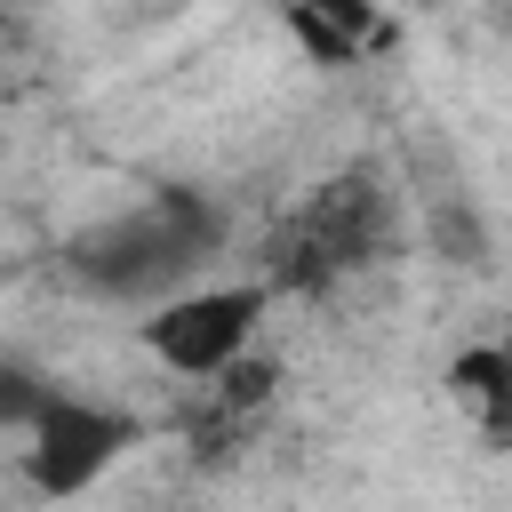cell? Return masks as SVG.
Listing matches in <instances>:
<instances>
[{"mask_svg":"<svg viewBox=\"0 0 512 512\" xmlns=\"http://www.w3.org/2000/svg\"><path fill=\"white\" fill-rule=\"evenodd\" d=\"M224 248V208L208 192H152L64 248V272L104 304H168Z\"/></svg>","mask_w":512,"mask_h":512,"instance_id":"6da1fadb","label":"cell"},{"mask_svg":"<svg viewBox=\"0 0 512 512\" xmlns=\"http://www.w3.org/2000/svg\"><path fill=\"white\" fill-rule=\"evenodd\" d=\"M400 248V200L376 168H344L328 184H312L264 240V288L288 296H328L352 272L384 264Z\"/></svg>","mask_w":512,"mask_h":512,"instance_id":"7a4b0ae2","label":"cell"},{"mask_svg":"<svg viewBox=\"0 0 512 512\" xmlns=\"http://www.w3.org/2000/svg\"><path fill=\"white\" fill-rule=\"evenodd\" d=\"M264 304H272V288H264V280H232V288H184V296L152 304V320H144V352H152L168 376L216 384L232 360H248Z\"/></svg>","mask_w":512,"mask_h":512,"instance_id":"3957f363","label":"cell"},{"mask_svg":"<svg viewBox=\"0 0 512 512\" xmlns=\"http://www.w3.org/2000/svg\"><path fill=\"white\" fill-rule=\"evenodd\" d=\"M128 448H144V424H136L128 408H104V400L64 392V384L40 400V416H32V432H24V464H32V488H40V496H80V488H96Z\"/></svg>","mask_w":512,"mask_h":512,"instance_id":"277c9868","label":"cell"},{"mask_svg":"<svg viewBox=\"0 0 512 512\" xmlns=\"http://www.w3.org/2000/svg\"><path fill=\"white\" fill-rule=\"evenodd\" d=\"M448 392L480 416V432H488V440H512V368H504V352H496V344H472V352L448 368Z\"/></svg>","mask_w":512,"mask_h":512,"instance_id":"5b68a950","label":"cell"},{"mask_svg":"<svg viewBox=\"0 0 512 512\" xmlns=\"http://www.w3.org/2000/svg\"><path fill=\"white\" fill-rule=\"evenodd\" d=\"M288 16H312V24H328V32H344L352 48H376L392 24H384V8L376 0H280Z\"/></svg>","mask_w":512,"mask_h":512,"instance_id":"8992f818","label":"cell"},{"mask_svg":"<svg viewBox=\"0 0 512 512\" xmlns=\"http://www.w3.org/2000/svg\"><path fill=\"white\" fill-rule=\"evenodd\" d=\"M48 392H56L48 376H32V368L0 360V432H32V416H40V400H48Z\"/></svg>","mask_w":512,"mask_h":512,"instance_id":"52a82bcc","label":"cell"},{"mask_svg":"<svg viewBox=\"0 0 512 512\" xmlns=\"http://www.w3.org/2000/svg\"><path fill=\"white\" fill-rule=\"evenodd\" d=\"M496 352H504V368H512V320H504V336H496Z\"/></svg>","mask_w":512,"mask_h":512,"instance_id":"ba28073f","label":"cell"},{"mask_svg":"<svg viewBox=\"0 0 512 512\" xmlns=\"http://www.w3.org/2000/svg\"><path fill=\"white\" fill-rule=\"evenodd\" d=\"M0 512H8V504H0Z\"/></svg>","mask_w":512,"mask_h":512,"instance_id":"9c48e42d","label":"cell"}]
</instances>
